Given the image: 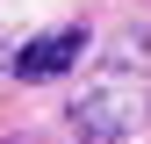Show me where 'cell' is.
<instances>
[{"label": "cell", "mask_w": 151, "mask_h": 144, "mask_svg": "<svg viewBox=\"0 0 151 144\" xmlns=\"http://www.w3.org/2000/svg\"><path fill=\"white\" fill-rule=\"evenodd\" d=\"M144 115H151V50L129 36V43H115L79 79V94H72V130L86 144H115L129 130H144Z\"/></svg>", "instance_id": "1"}, {"label": "cell", "mask_w": 151, "mask_h": 144, "mask_svg": "<svg viewBox=\"0 0 151 144\" xmlns=\"http://www.w3.org/2000/svg\"><path fill=\"white\" fill-rule=\"evenodd\" d=\"M79 50H86V29H43L36 43H22L14 79H58V72L79 65Z\"/></svg>", "instance_id": "2"}]
</instances>
